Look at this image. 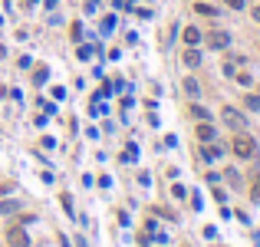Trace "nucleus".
<instances>
[{"label": "nucleus", "instance_id": "obj_1", "mask_svg": "<svg viewBox=\"0 0 260 247\" xmlns=\"http://www.w3.org/2000/svg\"><path fill=\"white\" fill-rule=\"evenodd\" d=\"M231 149H234L237 158H254V155H257V142L240 132V135H234V145H231Z\"/></svg>", "mask_w": 260, "mask_h": 247}, {"label": "nucleus", "instance_id": "obj_2", "mask_svg": "<svg viewBox=\"0 0 260 247\" xmlns=\"http://www.w3.org/2000/svg\"><path fill=\"white\" fill-rule=\"evenodd\" d=\"M221 119H224V125H228V129H234V132H244V129H247L244 112H237L234 106H224V109H221Z\"/></svg>", "mask_w": 260, "mask_h": 247}, {"label": "nucleus", "instance_id": "obj_3", "mask_svg": "<svg viewBox=\"0 0 260 247\" xmlns=\"http://www.w3.org/2000/svg\"><path fill=\"white\" fill-rule=\"evenodd\" d=\"M207 46H211V50H228L231 46V33L228 30H211L207 33Z\"/></svg>", "mask_w": 260, "mask_h": 247}, {"label": "nucleus", "instance_id": "obj_4", "mask_svg": "<svg viewBox=\"0 0 260 247\" xmlns=\"http://www.w3.org/2000/svg\"><path fill=\"white\" fill-rule=\"evenodd\" d=\"M7 241H10V247H27L30 244V237H27L23 227H10V231H7Z\"/></svg>", "mask_w": 260, "mask_h": 247}, {"label": "nucleus", "instance_id": "obj_5", "mask_svg": "<svg viewBox=\"0 0 260 247\" xmlns=\"http://www.w3.org/2000/svg\"><path fill=\"white\" fill-rule=\"evenodd\" d=\"M181 60H184V66H188V69H195V66H201V53H198L195 46H188Z\"/></svg>", "mask_w": 260, "mask_h": 247}, {"label": "nucleus", "instance_id": "obj_6", "mask_svg": "<svg viewBox=\"0 0 260 247\" xmlns=\"http://www.w3.org/2000/svg\"><path fill=\"white\" fill-rule=\"evenodd\" d=\"M214 125H211V122H201V125H198V139L201 142H214Z\"/></svg>", "mask_w": 260, "mask_h": 247}, {"label": "nucleus", "instance_id": "obj_7", "mask_svg": "<svg viewBox=\"0 0 260 247\" xmlns=\"http://www.w3.org/2000/svg\"><path fill=\"white\" fill-rule=\"evenodd\" d=\"M181 36H184V43H188V46L201 43V30H198V27H184V33H181Z\"/></svg>", "mask_w": 260, "mask_h": 247}, {"label": "nucleus", "instance_id": "obj_8", "mask_svg": "<svg viewBox=\"0 0 260 247\" xmlns=\"http://www.w3.org/2000/svg\"><path fill=\"white\" fill-rule=\"evenodd\" d=\"M201 158H204V161H214V158H221V149H217V145H204V152H201Z\"/></svg>", "mask_w": 260, "mask_h": 247}, {"label": "nucleus", "instance_id": "obj_9", "mask_svg": "<svg viewBox=\"0 0 260 247\" xmlns=\"http://www.w3.org/2000/svg\"><path fill=\"white\" fill-rule=\"evenodd\" d=\"M184 93H188V96H198V93H201L198 79H184Z\"/></svg>", "mask_w": 260, "mask_h": 247}, {"label": "nucleus", "instance_id": "obj_10", "mask_svg": "<svg viewBox=\"0 0 260 247\" xmlns=\"http://www.w3.org/2000/svg\"><path fill=\"white\" fill-rule=\"evenodd\" d=\"M191 116L201 119V122H211V119H207V109H201V106H191Z\"/></svg>", "mask_w": 260, "mask_h": 247}, {"label": "nucleus", "instance_id": "obj_11", "mask_svg": "<svg viewBox=\"0 0 260 247\" xmlns=\"http://www.w3.org/2000/svg\"><path fill=\"white\" fill-rule=\"evenodd\" d=\"M17 211V201H0V215H13Z\"/></svg>", "mask_w": 260, "mask_h": 247}, {"label": "nucleus", "instance_id": "obj_12", "mask_svg": "<svg viewBox=\"0 0 260 247\" xmlns=\"http://www.w3.org/2000/svg\"><path fill=\"white\" fill-rule=\"evenodd\" d=\"M240 66V60H224V73L228 76H234V69Z\"/></svg>", "mask_w": 260, "mask_h": 247}, {"label": "nucleus", "instance_id": "obj_13", "mask_svg": "<svg viewBox=\"0 0 260 247\" xmlns=\"http://www.w3.org/2000/svg\"><path fill=\"white\" fill-rule=\"evenodd\" d=\"M112 27H116V17H106L102 20V33H112Z\"/></svg>", "mask_w": 260, "mask_h": 247}, {"label": "nucleus", "instance_id": "obj_14", "mask_svg": "<svg viewBox=\"0 0 260 247\" xmlns=\"http://www.w3.org/2000/svg\"><path fill=\"white\" fill-rule=\"evenodd\" d=\"M247 109H254V112H257V109H260V96H247Z\"/></svg>", "mask_w": 260, "mask_h": 247}, {"label": "nucleus", "instance_id": "obj_15", "mask_svg": "<svg viewBox=\"0 0 260 247\" xmlns=\"http://www.w3.org/2000/svg\"><path fill=\"white\" fill-rule=\"evenodd\" d=\"M198 13H207V17H214V7H207V3H198Z\"/></svg>", "mask_w": 260, "mask_h": 247}, {"label": "nucleus", "instance_id": "obj_16", "mask_svg": "<svg viewBox=\"0 0 260 247\" xmlns=\"http://www.w3.org/2000/svg\"><path fill=\"white\" fill-rule=\"evenodd\" d=\"M228 7H234V10H244V0H224Z\"/></svg>", "mask_w": 260, "mask_h": 247}, {"label": "nucleus", "instance_id": "obj_17", "mask_svg": "<svg viewBox=\"0 0 260 247\" xmlns=\"http://www.w3.org/2000/svg\"><path fill=\"white\" fill-rule=\"evenodd\" d=\"M254 20H257V23H260V7H254Z\"/></svg>", "mask_w": 260, "mask_h": 247}, {"label": "nucleus", "instance_id": "obj_18", "mask_svg": "<svg viewBox=\"0 0 260 247\" xmlns=\"http://www.w3.org/2000/svg\"><path fill=\"white\" fill-rule=\"evenodd\" d=\"M254 198H257V201H260V182H257V188H254Z\"/></svg>", "mask_w": 260, "mask_h": 247}]
</instances>
